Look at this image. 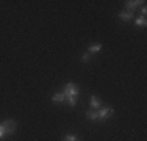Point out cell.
Returning <instances> with one entry per match:
<instances>
[{"label": "cell", "mask_w": 147, "mask_h": 141, "mask_svg": "<svg viewBox=\"0 0 147 141\" xmlns=\"http://www.w3.org/2000/svg\"><path fill=\"white\" fill-rule=\"evenodd\" d=\"M6 136V132H5V127H3L2 124H0V141H2L3 138Z\"/></svg>", "instance_id": "obj_13"}, {"label": "cell", "mask_w": 147, "mask_h": 141, "mask_svg": "<svg viewBox=\"0 0 147 141\" xmlns=\"http://www.w3.org/2000/svg\"><path fill=\"white\" fill-rule=\"evenodd\" d=\"M133 16H135V14H133L131 11H127V9H124V11L119 13V19L124 20V22H128V20H131Z\"/></svg>", "instance_id": "obj_5"}, {"label": "cell", "mask_w": 147, "mask_h": 141, "mask_svg": "<svg viewBox=\"0 0 147 141\" xmlns=\"http://www.w3.org/2000/svg\"><path fill=\"white\" fill-rule=\"evenodd\" d=\"M135 25H136V27H146V25H147L146 17H141V16L136 17V19H135Z\"/></svg>", "instance_id": "obj_10"}, {"label": "cell", "mask_w": 147, "mask_h": 141, "mask_svg": "<svg viewBox=\"0 0 147 141\" xmlns=\"http://www.w3.org/2000/svg\"><path fill=\"white\" fill-rule=\"evenodd\" d=\"M64 100H66V97L63 93H57L52 96V102H55V104H59V102H64Z\"/></svg>", "instance_id": "obj_8"}, {"label": "cell", "mask_w": 147, "mask_h": 141, "mask_svg": "<svg viewBox=\"0 0 147 141\" xmlns=\"http://www.w3.org/2000/svg\"><path fill=\"white\" fill-rule=\"evenodd\" d=\"M82 61L83 63H89L91 61V54H88V52H86V54H83L82 55Z\"/></svg>", "instance_id": "obj_12"}, {"label": "cell", "mask_w": 147, "mask_h": 141, "mask_svg": "<svg viewBox=\"0 0 147 141\" xmlns=\"http://www.w3.org/2000/svg\"><path fill=\"white\" fill-rule=\"evenodd\" d=\"M2 125L5 127V132L6 135H13V133L16 132V121H13V119H5V121L2 122Z\"/></svg>", "instance_id": "obj_3"}, {"label": "cell", "mask_w": 147, "mask_h": 141, "mask_svg": "<svg viewBox=\"0 0 147 141\" xmlns=\"http://www.w3.org/2000/svg\"><path fill=\"white\" fill-rule=\"evenodd\" d=\"M61 93L64 94L66 99H77L80 94V88H78V85H75V83H67L63 88Z\"/></svg>", "instance_id": "obj_1"}, {"label": "cell", "mask_w": 147, "mask_h": 141, "mask_svg": "<svg viewBox=\"0 0 147 141\" xmlns=\"http://www.w3.org/2000/svg\"><path fill=\"white\" fill-rule=\"evenodd\" d=\"M102 49H103L102 44H92V45H89V47H88V54H91V55L97 54V52H100Z\"/></svg>", "instance_id": "obj_7"}, {"label": "cell", "mask_w": 147, "mask_h": 141, "mask_svg": "<svg viewBox=\"0 0 147 141\" xmlns=\"http://www.w3.org/2000/svg\"><path fill=\"white\" fill-rule=\"evenodd\" d=\"M114 115V110L111 107H102L100 110H97V116H99V121H105V119L111 118Z\"/></svg>", "instance_id": "obj_2"}, {"label": "cell", "mask_w": 147, "mask_h": 141, "mask_svg": "<svg viewBox=\"0 0 147 141\" xmlns=\"http://www.w3.org/2000/svg\"><path fill=\"white\" fill-rule=\"evenodd\" d=\"M144 0H128V2H125V9L133 13V9H136L139 5H144Z\"/></svg>", "instance_id": "obj_4"}, {"label": "cell", "mask_w": 147, "mask_h": 141, "mask_svg": "<svg viewBox=\"0 0 147 141\" xmlns=\"http://www.w3.org/2000/svg\"><path fill=\"white\" fill-rule=\"evenodd\" d=\"M86 118L89 121H99V116H97V110H89L86 111Z\"/></svg>", "instance_id": "obj_9"}, {"label": "cell", "mask_w": 147, "mask_h": 141, "mask_svg": "<svg viewBox=\"0 0 147 141\" xmlns=\"http://www.w3.org/2000/svg\"><path fill=\"white\" fill-rule=\"evenodd\" d=\"M146 14H147V8H146V5H142V8H141V17H146Z\"/></svg>", "instance_id": "obj_14"}, {"label": "cell", "mask_w": 147, "mask_h": 141, "mask_svg": "<svg viewBox=\"0 0 147 141\" xmlns=\"http://www.w3.org/2000/svg\"><path fill=\"white\" fill-rule=\"evenodd\" d=\"M91 107H92L94 110H100V108H102V102L97 99V96H91Z\"/></svg>", "instance_id": "obj_6"}, {"label": "cell", "mask_w": 147, "mask_h": 141, "mask_svg": "<svg viewBox=\"0 0 147 141\" xmlns=\"http://www.w3.org/2000/svg\"><path fill=\"white\" fill-rule=\"evenodd\" d=\"M63 141H80V138L75 135V133H69V135H66Z\"/></svg>", "instance_id": "obj_11"}]
</instances>
